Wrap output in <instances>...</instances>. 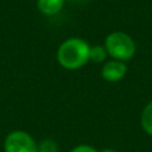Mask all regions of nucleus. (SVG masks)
<instances>
[{
	"mask_svg": "<svg viewBox=\"0 0 152 152\" xmlns=\"http://www.w3.org/2000/svg\"><path fill=\"white\" fill-rule=\"evenodd\" d=\"M127 74V66L124 61L120 60H110L105 61L104 66L102 68V76L105 81H110V83H116V81H120L121 79L126 76Z\"/></svg>",
	"mask_w": 152,
	"mask_h": 152,
	"instance_id": "4",
	"label": "nucleus"
},
{
	"mask_svg": "<svg viewBox=\"0 0 152 152\" xmlns=\"http://www.w3.org/2000/svg\"><path fill=\"white\" fill-rule=\"evenodd\" d=\"M104 47L108 55L115 60H120L126 63L127 60L134 58L136 52L135 42L128 34L121 31H115L105 37Z\"/></svg>",
	"mask_w": 152,
	"mask_h": 152,
	"instance_id": "2",
	"label": "nucleus"
},
{
	"mask_svg": "<svg viewBox=\"0 0 152 152\" xmlns=\"http://www.w3.org/2000/svg\"><path fill=\"white\" fill-rule=\"evenodd\" d=\"M91 45L80 37H71L60 44L58 50V61L66 69H79L89 61Z\"/></svg>",
	"mask_w": 152,
	"mask_h": 152,
	"instance_id": "1",
	"label": "nucleus"
},
{
	"mask_svg": "<svg viewBox=\"0 0 152 152\" xmlns=\"http://www.w3.org/2000/svg\"><path fill=\"white\" fill-rule=\"evenodd\" d=\"M71 152H99L97 150H95L94 147L91 145H87V144H80V145H76L75 148H72Z\"/></svg>",
	"mask_w": 152,
	"mask_h": 152,
	"instance_id": "9",
	"label": "nucleus"
},
{
	"mask_svg": "<svg viewBox=\"0 0 152 152\" xmlns=\"http://www.w3.org/2000/svg\"><path fill=\"white\" fill-rule=\"evenodd\" d=\"M37 152H59V145L53 139H43L37 144Z\"/></svg>",
	"mask_w": 152,
	"mask_h": 152,
	"instance_id": "8",
	"label": "nucleus"
},
{
	"mask_svg": "<svg viewBox=\"0 0 152 152\" xmlns=\"http://www.w3.org/2000/svg\"><path fill=\"white\" fill-rule=\"evenodd\" d=\"M140 124L147 135L152 136V102L144 107L140 116Z\"/></svg>",
	"mask_w": 152,
	"mask_h": 152,
	"instance_id": "6",
	"label": "nucleus"
},
{
	"mask_svg": "<svg viewBox=\"0 0 152 152\" xmlns=\"http://www.w3.org/2000/svg\"><path fill=\"white\" fill-rule=\"evenodd\" d=\"M66 0H37V8L45 16L58 15L64 7Z\"/></svg>",
	"mask_w": 152,
	"mask_h": 152,
	"instance_id": "5",
	"label": "nucleus"
},
{
	"mask_svg": "<svg viewBox=\"0 0 152 152\" xmlns=\"http://www.w3.org/2000/svg\"><path fill=\"white\" fill-rule=\"evenodd\" d=\"M108 52L103 45H94L89 48V61L94 63H104L107 60Z\"/></svg>",
	"mask_w": 152,
	"mask_h": 152,
	"instance_id": "7",
	"label": "nucleus"
},
{
	"mask_svg": "<svg viewBox=\"0 0 152 152\" xmlns=\"http://www.w3.org/2000/svg\"><path fill=\"white\" fill-rule=\"evenodd\" d=\"M4 152H37V143L26 131H12L4 139Z\"/></svg>",
	"mask_w": 152,
	"mask_h": 152,
	"instance_id": "3",
	"label": "nucleus"
},
{
	"mask_svg": "<svg viewBox=\"0 0 152 152\" xmlns=\"http://www.w3.org/2000/svg\"><path fill=\"white\" fill-rule=\"evenodd\" d=\"M99 152H115V151L111 150V148H104V150H102V151H99Z\"/></svg>",
	"mask_w": 152,
	"mask_h": 152,
	"instance_id": "10",
	"label": "nucleus"
}]
</instances>
